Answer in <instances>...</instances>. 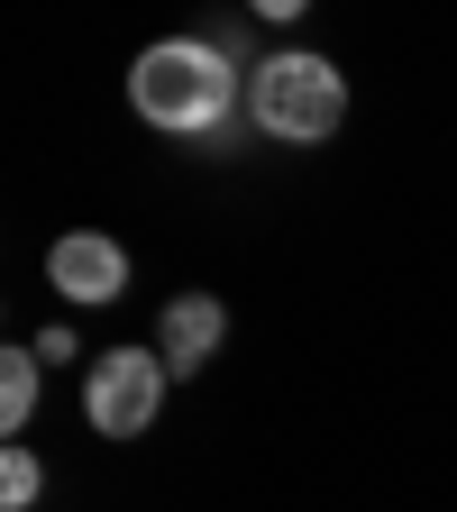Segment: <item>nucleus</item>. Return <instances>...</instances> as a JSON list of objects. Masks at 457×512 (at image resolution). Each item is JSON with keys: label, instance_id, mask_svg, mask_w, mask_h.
I'll return each instance as SVG.
<instances>
[{"label": "nucleus", "instance_id": "obj_5", "mask_svg": "<svg viewBox=\"0 0 457 512\" xmlns=\"http://www.w3.org/2000/svg\"><path fill=\"white\" fill-rule=\"evenodd\" d=\"M220 339H229V302H220V293H174L165 320H156L165 375H202V366L220 357Z\"/></svg>", "mask_w": 457, "mask_h": 512}, {"label": "nucleus", "instance_id": "obj_4", "mask_svg": "<svg viewBox=\"0 0 457 512\" xmlns=\"http://www.w3.org/2000/svg\"><path fill=\"white\" fill-rule=\"evenodd\" d=\"M46 284H55L64 302L101 311V302H119V293H128V247H119V238H101V229H64V238L46 247Z\"/></svg>", "mask_w": 457, "mask_h": 512}, {"label": "nucleus", "instance_id": "obj_8", "mask_svg": "<svg viewBox=\"0 0 457 512\" xmlns=\"http://www.w3.org/2000/svg\"><path fill=\"white\" fill-rule=\"evenodd\" d=\"M37 357H46V366H74V357H83V339L55 320V330H37Z\"/></svg>", "mask_w": 457, "mask_h": 512}, {"label": "nucleus", "instance_id": "obj_6", "mask_svg": "<svg viewBox=\"0 0 457 512\" xmlns=\"http://www.w3.org/2000/svg\"><path fill=\"white\" fill-rule=\"evenodd\" d=\"M37 394H46V357L37 348H10L0 357V430H28V412H37Z\"/></svg>", "mask_w": 457, "mask_h": 512}, {"label": "nucleus", "instance_id": "obj_7", "mask_svg": "<svg viewBox=\"0 0 457 512\" xmlns=\"http://www.w3.org/2000/svg\"><path fill=\"white\" fill-rule=\"evenodd\" d=\"M37 494H46V467H37V448H19V439H10V448H0V512H28Z\"/></svg>", "mask_w": 457, "mask_h": 512}, {"label": "nucleus", "instance_id": "obj_3", "mask_svg": "<svg viewBox=\"0 0 457 512\" xmlns=\"http://www.w3.org/2000/svg\"><path fill=\"white\" fill-rule=\"evenodd\" d=\"M165 357L156 348H110L92 375H83V421L101 430V439H138L156 412H165Z\"/></svg>", "mask_w": 457, "mask_h": 512}, {"label": "nucleus", "instance_id": "obj_2", "mask_svg": "<svg viewBox=\"0 0 457 512\" xmlns=\"http://www.w3.org/2000/svg\"><path fill=\"white\" fill-rule=\"evenodd\" d=\"M247 119L275 147H320L348 128V74L311 46H275L266 64H247Z\"/></svg>", "mask_w": 457, "mask_h": 512}, {"label": "nucleus", "instance_id": "obj_1", "mask_svg": "<svg viewBox=\"0 0 457 512\" xmlns=\"http://www.w3.org/2000/svg\"><path fill=\"white\" fill-rule=\"evenodd\" d=\"M247 101V74L211 46V37H156L128 64V110L165 138H211V128Z\"/></svg>", "mask_w": 457, "mask_h": 512}]
</instances>
